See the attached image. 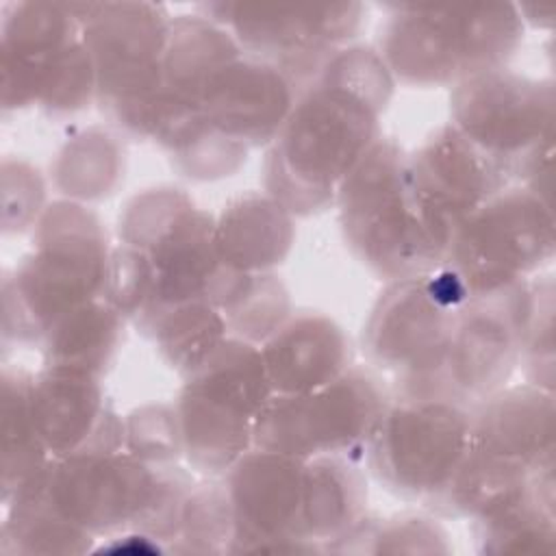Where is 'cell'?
I'll use <instances>...</instances> for the list:
<instances>
[{"mask_svg": "<svg viewBox=\"0 0 556 556\" xmlns=\"http://www.w3.org/2000/svg\"><path fill=\"white\" fill-rule=\"evenodd\" d=\"M395 80L376 48L337 50L306 83L263 163L265 193L293 217L334 206L337 191L380 137Z\"/></svg>", "mask_w": 556, "mask_h": 556, "instance_id": "obj_1", "label": "cell"}, {"mask_svg": "<svg viewBox=\"0 0 556 556\" xmlns=\"http://www.w3.org/2000/svg\"><path fill=\"white\" fill-rule=\"evenodd\" d=\"M113 245L85 204L54 200L33 228V248L2 280V341L39 345L70 311L104 298Z\"/></svg>", "mask_w": 556, "mask_h": 556, "instance_id": "obj_2", "label": "cell"}, {"mask_svg": "<svg viewBox=\"0 0 556 556\" xmlns=\"http://www.w3.org/2000/svg\"><path fill=\"white\" fill-rule=\"evenodd\" d=\"M387 20L376 50L395 83L430 89L506 67L526 26L515 2L382 4Z\"/></svg>", "mask_w": 556, "mask_h": 556, "instance_id": "obj_3", "label": "cell"}, {"mask_svg": "<svg viewBox=\"0 0 556 556\" xmlns=\"http://www.w3.org/2000/svg\"><path fill=\"white\" fill-rule=\"evenodd\" d=\"M195 480L180 463L152 467L119 447L52 458L46 495L65 519L96 539L139 532L169 545Z\"/></svg>", "mask_w": 556, "mask_h": 556, "instance_id": "obj_4", "label": "cell"}, {"mask_svg": "<svg viewBox=\"0 0 556 556\" xmlns=\"http://www.w3.org/2000/svg\"><path fill=\"white\" fill-rule=\"evenodd\" d=\"M339 226L350 252L384 282L443 265L447 241L419 211L408 182V152L378 137L337 191Z\"/></svg>", "mask_w": 556, "mask_h": 556, "instance_id": "obj_5", "label": "cell"}, {"mask_svg": "<svg viewBox=\"0 0 556 556\" xmlns=\"http://www.w3.org/2000/svg\"><path fill=\"white\" fill-rule=\"evenodd\" d=\"M96 72V104L122 137H154L172 15L156 2H76Z\"/></svg>", "mask_w": 556, "mask_h": 556, "instance_id": "obj_6", "label": "cell"}, {"mask_svg": "<svg viewBox=\"0 0 556 556\" xmlns=\"http://www.w3.org/2000/svg\"><path fill=\"white\" fill-rule=\"evenodd\" d=\"M271 395L258 345L222 341L185 376L174 402L187 467L198 476H224L254 447V426Z\"/></svg>", "mask_w": 556, "mask_h": 556, "instance_id": "obj_7", "label": "cell"}, {"mask_svg": "<svg viewBox=\"0 0 556 556\" xmlns=\"http://www.w3.org/2000/svg\"><path fill=\"white\" fill-rule=\"evenodd\" d=\"M465 300L443 267L384 282L363 326V352L374 369L391 376V393L447 395L441 367L454 317Z\"/></svg>", "mask_w": 556, "mask_h": 556, "instance_id": "obj_8", "label": "cell"}, {"mask_svg": "<svg viewBox=\"0 0 556 556\" xmlns=\"http://www.w3.org/2000/svg\"><path fill=\"white\" fill-rule=\"evenodd\" d=\"M552 204L521 185H508L452 232L443 269L469 298L526 282L554 258Z\"/></svg>", "mask_w": 556, "mask_h": 556, "instance_id": "obj_9", "label": "cell"}, {"mask_svg": "<svg viewBox=\"0 0 556 556\" xmlns=\"http://www.w3.org/2000/svg\"><path fill=\"white\" fill-rule=\"evenodd\" d=\"M469 428L471 406L450 395L391 393L363 460L389 493L426 506L458 469Z\"/></svg>", "mask_w": 556, "mask_h": 556, "instance_id": "obj_10", "label": "cell"}, {"mask_svg": "<svg viewBox=\"0 0 556 556\" xmlns=\"http://www.w3.org/2000/svg\"><path fill=\"white\" fill-rule=\"evenodd\" d=\"M117 237V243L143 252L152 265L154 302L139 324L165 306L208 302L226 269L217 254L215 215L176 187L135 193L119 213Z\"/></svg>", "mask_w": 556, "mask_h": 556, "instance_id": "obj_11", "label": "cell"}, {"mask_svg": "<svg viewBox=\"0 0 556 556\" xmlns=\"http://www.w3.org/2000/svg\"><path fill=\"white\" fill-rule=\"evenodd\" d=\"M391 400L369 367L352 365L332 382L306 393H274L254 426V447L300 460L348 454L363 460L365 445Z\"/></svg>", "mask_w": 556, "mask_h": 556, "instance_id": "obj_12", "label": "cell"}, {"mask_svg": "<svg viewBox=\"0 0 556 556\" xmlns=\"http://www.w3.org/2000/svg\"><path fill=\"white\" fill-rule=\"evenodd\" d=\"M198 13L222 24L239 48L282 70L302 89L321 65L350 46L365 20V4L341 2H200Z\"/></svg>", "mask_w": 556, "mask_h": 556, "instance_id": "obj_13", "label": "cell"}, {"mask_svg": "<svg viewBox=\"0 0 556 556\" xmlns=\"http://www.w3.org/2000/svg\"><path fill=\"white\" fill-rule=\"evenodd\" d=\"M554 111V80L510 67L471 76L450 93V124L495 159L513 185L536 154L552 150Z\"/></svg>", "mask_w": 556, "mask_h": 556, "instance_id": "obj_14", "label": "cell"}, {"mask_svg": "<svg viewBox=\"0 0 556 556\" xmlns=\"http://www.w3.org/2000/svg\"><path fill=\"white\" fill-rule=\"evenodd\" d=\"M530 280L463 302L441 367V384L450 397L476 406L508 384L521 365Z\"/></svg>", "mask_w": 556, "mask_h": 556, "instance_id": "obj_15", "label": "cell"}, {"mask_svg": "<svg viewBox=\"0 0 556 556\" xmlns=\"http://www.w3.org/2000/svg\"><path fill=\"white\" fill-rule=\"evenodd\" d=\"M222 478L232 513V554L324 552L302 532L304 460L252 447Z\"/></svg>", "mask_w": 556, "mask_h": 556, "instance_id": "obj_16", "label": "cell"}, {"mask_svg": "<svg viewBox=\"0 0 556 556\" xmlns=\"http://www.w3.org/2000/svg\"><path fill=\"white\" fill-rule=\"evenodd\" d=\"M408 182L419 211L447 243L469 213L513 185L508 172L450 122L408 152Z\"/></svg>", "mask_w": 556, "mask_h": 556, "instance_id": "obj_17", "label": "cell"}, {"mask_svg": "<svg viewBox=\"0 0 556 556\" xmlns=\"http://www.w3.org/2000/svg\"><path fill=\"white\" fill-rule=\"evenodd\" d=\"M76 2L13 0L0 11L2 111L37 106L48 70L80 41Z\"/></svg>", "mask_w": 556, "mask_h": 556, "instance_id": "obj_18", "label": "cell"}, {"mask_svg": "<svg viewBox=\"0 0 556 556\" xmlns=\"http://www.w3.org/2000/svg\"><path fill=\"white\" fill-rule=\"evenodd\" d=\"M298 91L282 70L241 52L208 80L200 113L230 141L248 150L269 148L289 117Z\"/></svg>", "mask_w": 556, "mask_h": 556, "instance_id": "obj_19", "label": "cell"}, {"mask_svg": "<svg viewBox=\"0 0 556 556\" xmlns=\"http://www.w3.org/2000/svg\"><path fill=\"white\" fill-rule=\"evenodd\" d=\"M30 406L52 458L124 447V417L109 402L100 378L41 365L33 374Z\"/></svg>", "mask_w": 556, "mask_h": 556, "instance_id": "obj_20", "label": "cell"}, {"mask_svg": "<svg viewBox=\"0 0 556 556\" xmlns=\"http://www.w3.org/2000/svg\"><path fill=\"white\" fill-rule=\"evenodd\" d=\"M469 450L541 473L554 467V391L506 384L471 406Z\"/></svg>", "mask_w": 556, "mask_h": 556, "instance_id": "obj_21", "label": "cell"}, {"mask_svg": "<svg viewBox=\"0 0 556 556\" xmlns=\"http://www.w3.org/2000/svg\"><path fill=\"white\" fill-rule=\"evenodd\" d=\"M258 350L271 391L285 395L319 389L354 365L343 328L315 311L291 313Z\"/></svg>", "mask_w": 556, "mask_h": 556, "instance_id": "obj_22", "label": "cell"}, {"mask_svg": "<svg viewBox=\"0 0 556 556\" xmlns=\"http://www.w3.org/2000/svg\"><path fill=\"white\" fill-rule=\"evenodd\" d=\"M241 52L235 37L206 15L198 11L172 15L159 122L167 113H200V100L208 80Z\"/></svg>", "mask_w": 556, "mask_h": 556, "instance_id": "obj_23", "label": "cell"}, {"mask_svg": "<svg viewBox=\"0 0 556 556\" xmlns=\"http://www.w3.org/2000/svg\"><path fill=\"white\" fill-rule=\"evenodd\" d=\"M293 239V215L267 193H245L215 217L217 254L232 271H274L291 252Z\"/></svg>", "mask_w": 556, "mask_h": 556, "instance_id": "obj_24", "label": "cell"}, {"mask_svg": "<svg viewBox=\"0 0 556 556\" xmlns=\"http://www.w3.org/2000/svg\"><path fill=\"white\" fill-rule=\"evenodd\" d=\"M367 515V476L361 458L321 454L304 460L302 532L324 552Z\"/></svg>", "mask_w": 556, "mask_h": 556, "instance_id": "obj_25", "label": "cell"}, {"mask_svg": "<svg viewBox=\"0 0 556 556\" xmlns=\"http://www.w3.org/2000/svg\"><path fill=\"white\" fill-rule=\"evenodd\" d=\"M126 317L104 298L63 315L41 339L43 367L100 378L111 369L124 339Z\"/></svg>", "mask_w": 556, "mask_h": 556, "instance_id": "obj_26", "label": "cell"}, {"mask_svg": "<svg viewBox=\"0 0 556 556\" xmlns=\"http://www.w3.org/2000/svg\"><path fill=\"white\" fill-rule=\"evenodd\" d=\"M48 465L2 502L4 521L0 547L7 554H85L93 549L96 536L65 519L48 500Z\"/></svg>", "mask_w": 556, "mask_h": 556, "instance_id": "obj_27", "label": "cell"}, {"mask_svg": "<svg viewBox=\"0 0 556 556\" xmlns=\"http://www.w3.org/2000/svg\"><path fill=\"white\" fill-rule=\"evenodd\" d=\"M480 554H552L556 547L554 469L541 473L530 491L504 508L471 521Z\"/></svg>", "mask_w": 556, "mask_h": 556, "instance_id": "obj_28", "label": "cell"}, {"mask_svg": "<svg viewBox=\"0 0 556 556\" xmlns=\"http://www.w3.org/2000/svg\"><path fill=\"white\" fill-rule=\"evenodd\" d=\"M122 139L117 130L102 126L72 135L50 165L52 185L61 198L87 206L113 195L126 169Z\"/></svg>", "mask_w": 556, "mask_h": 556, "instance_id": "obj_29", "label": "cell"}, {"mask_svg": "<svg viewBox=\"0 0 556 556\" xmlns=\"http://www.w3.org/2000/svg\"><path fill=\"white\" fill-rule=\"evenodd\" d=\"M208 302L222 313L228 334L254 345L265 343L293 313L285 282L274 274L224 269Z\"/></svg>", "mask_w": 556, "mask_h": 556, "instance_id": "obj_30", "label": "cell"}, {"mask_svg": "<svg viewBox=\"0 0 556 556\" xmlns=\"http://www.w3.org/2000/svg\"><path fill=\"white\" fill-rule=\"evenodd\" d=\"M33 374L22 365L4 363L0 376L2 415V502L35 478L50 460L35 426L30 406Z\"/></svg>", "mask_w": 556, "mask_h": 556, "instance_id": "obj_31", "label": "cell"}, {"mask_svg": "<svg viewBox=\"0 0 556 556\" xmlns=\"http://www.w3.org/2000/svg\"><path fill=\"white\" fill-rule=\"evenodd\" d=\"M152 141H156L172 167L198 182L232 176L248 159V148L219 135L200 113H180L163 119Z\"/></svg>", "mask_w": 556, "mask_h": 556, "instance_id": "obj_32", "label": "cell"}, {"mask_svg": "<svg viewBox=\"0 0 556 556\" xmlns=\"http://www.w3.org/2000/svg\"><path fill=\"white\" fill-rule=\"evenodd\" d=\"M137 328L156 345L161 358L182 378L230 337L222 313L204 300L159 308Z\"/></svg>", "mask_w": 556, "mask_h": 556, "instance_id": "obj_33", "label": "cell"}, {"mask_svg": "<svg viewBox=\"0 0 556 556\" xmlns=\"http://www.w3.org/2000/svg\"><path fill=\"white\" fill-rule=\"evenodd\" d=\"M447 532L424 513H400L393 517H369L341 536L330 552L367 554H447Z\"/></svg>", "mask_w": 556, "mask_h": 556, "instance_id": "obj_34", "label": "cell"}, {"mask_svg": "<svg viewBox=\"0 0 556 556\" xmlns=\"http://www.w3.org/2000/svg\"><path fill=\"white\" fill-rule=\"evenodd\" d=\"M232 513L222 476H202L189 491L169 549L182 554H232Z\"/></svg>", "mask_w": 556, "mask_h": 556, "instance_id": "obj_35", "label": "cell"}, {"mask_svg": "<svg viewBox=\"0 0 556 556\" xmlns=\"http://www.w3.org/2000/svg\"><path fill=\"white\" fill-rule=\"evenodd\" d=\"M96 104V72L83 37L48 70L37 106L48 117H70Z\"/></svg>", "mask_w": 556, "mask_h": 556, "instance_id": "obj_36", "label": "cell"}, {"mask_svg": "<svg viewBox=\"0 0 556 556\" xmlns=\"http://www.w3.org/2000/svg\"><path fill=\"white\" fill-rule=\"evenodd\" d=\"M124 450L152 467L182 460V439L174 404H143L124 417Z\"/></svg>", "mask_w": 556, "mask_h": 556, "instance_id": "obj_37", "label": "cell"}, {"mask_svg": "<svg viewBox=\"0 0 556 556\" xmlns=\"http://www.w3.org/2000/svg\"><path fill=\"white\" fill-rule=\"evenodd\" d=\"M532 304L526 324L521 365L526 382L554 391V282L536 274L530 280Z\"/></svg>", "mask_w": 556, "mask_h": 556, "instance_id": "obj_38", "label": "cell"}, {"mask_svg": "<svg viewBox=\"0 0 556 556\" xmlns=\"http://www.w3.org/2000/svg\"><path fill=\"white\" fill-rule=\"evenodd\" d=\"M46 185L41 174L26 161H2V232L20 235L35 228L46 211Z\"/></svg>", "mask_w": 556, "mask_h": 556, "instance_id": "obj_39", "label": "cell"}, {"mask_svg": "<svg viewBox=\"0 0 556 556\" xmlns=\"http://www.w3.org/2000/svg\"><path fill=\"white\" fill-rule=\"evenodd\" d=\"M517 13L523 22V26H532V28H549L552 26V15H554V7L552 4H539V2H521L517 4Z\"/></svg>", "mask_w": 556, "mask_h": 556, "instance_id": "obj_40", "label": "cell"}]
</instances>
